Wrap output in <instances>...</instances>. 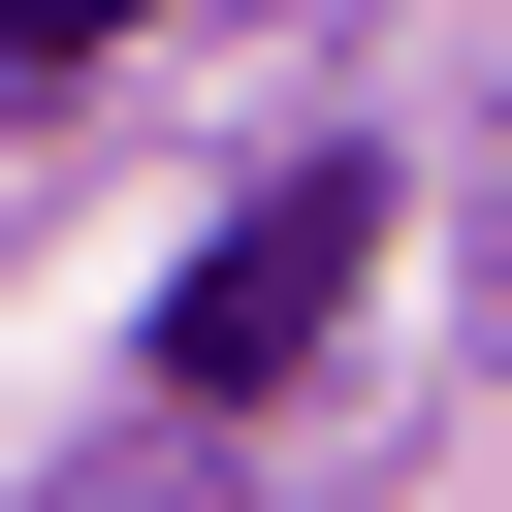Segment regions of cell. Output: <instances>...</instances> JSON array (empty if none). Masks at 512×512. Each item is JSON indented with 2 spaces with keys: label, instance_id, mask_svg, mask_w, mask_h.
I'll use <instances>...</instances> for the list:
<instances>
[{
  "label": "cell",
  "instance_id": "6da1fadb",
  "mask_svg": "<svg viewBox=\"0 0 512 512\" xmlns=\"http://www.w3.org/2000/svg\"><path fill=\"white\" fill-rule=\"evenodd\" d=\"M352 256H384V160H288L256 224H192V288H160V384H288V352L352 320Z\"/></svg>",
  "mask_w": 512,
  "mask_h": 512
},
{
  "label": "cell",
  "instance_id": "7a4b0ae2",
  "mask_svg": "<svg viewBox=\"0 0 512 512\" xmlns=\"http://www.w3.org/2000/svg\"><path fill=\"white\" fill-rule=\"evenodd\" d=\"M96 32H128V0H0V64H96Z\"/></svg>",
  "mask_w": 512,
  "mask_h": 512
}]
</instances>
